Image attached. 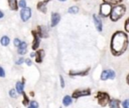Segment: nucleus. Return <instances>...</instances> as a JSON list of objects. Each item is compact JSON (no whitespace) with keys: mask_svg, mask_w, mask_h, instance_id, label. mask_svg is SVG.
<instances>
[{"mask_svg":"<svg viewBox=\"0 0 129 108\" xmlns=\"http://www.w3.org/2000/svg\"><path fill=\"white\" fill-rule=\"evenodd\" d=\"M22 95H23V101H22V103H23V105H24V106H26V105H28V103H29L28 98H27V96H26V94H25V93H23Z\"/></svg>","mask_w":129,"mask_h":108,"instance_id":"obj_25","label":"nucleus"},{"mask_svg":"<svg viewBox=\"0 0 129 108\" xmlns=\"http://www.w3.org/2000/svg\"><path fill=\"white\" fill-rule=\"evenodd\" d=\"M59 1H66V0H59Z\"/></svg>","mask_w":129,"mask_h":108,"instance_id":"obj_38","label":"nucleus"},{"mask_svg":"<svg viewBox=\"0 0 129 108\" xmlns=\"http://www.w3.org/2000/svg\"><path fill=\"white\" fill-rule=\"evenodd\" d=\"M9 95H10L12 98H15V97H16V90L11 89V90L9 91Z\"/></svg>","mask_w":129,"mask_h":108,"instance_id":"obj_27","label":"nucleus"},{"mask_svg":"<svg viewBox=\"0 0 129 108\" xmlns=\"http://www.w3.org/2000/svg\"><path fill=\"white\" fill-rule=\"evenodd\" d=\"M47 1H49V0H43V2H44V3H47Z\"/></svg>","mask_w":129,"mask_h":108,"instance_id":"obj_37","label":"nucleus"},{"mask_svg":"<svg viewBox=\"0 0 129 108\" xmlns=\"http://www.w3.org/2000/svg\"><path fill=\"white\" fill-rule=\"evenodd\" d=\"M126 82H127V84L129 85V74H128L127 77H126Z\"/></svg>","mask_w":129,"mask_h":108,"instance_id":"obj_35","label":"nucleus"},{"mask_svg":"<svg viewBox=\"0 0 129 108\" xmlns=\"http://www.w3.org/2000/svg\"><path fill=\"white\" fill-rule=\"evenodd\" d=\"M125 13H126V6L122 3H120V4H117V5L113 6L109 18L112 22H117L118 20H120L124 16Z\"/></svg>","mask_w":129,"mask_h":108,"instance_id":"obj_2","label":"nucleus"},{"mask_svg":"<svg viewBox=\"0 0 129 108\" xmlns=\"http://www.w3.org/2000/svg\"><path fill=\"white\" fill-rule=\"evenodd\" d=\"M68 12L71 13V14H76V13L79 12V7H78V6H72V7L69 8Z\"/></svg>","mask_w":129,"mask_h":108,"instance_id":"obj_22","label":"nucleus"},{"mask_svg":"<svg viewBox=\"0 0 129 108\" xmlns=\"http://www.w3.org/2000/svg\"><path fill=\"white\" fill-rule=\"evenodd\" d=\"M112 8L113 6L109 3H106V2H103L101 5H100V15L102 17H109L110 14H111V11H112Z\"/></svg>","mask_w":129,"mask_h":108,"instance_id":"obj_4","label":"nucleus"},{"mask_svg":"<svg viewBox=\"0 0 129 108\" xmlns=\"http://www.w3.org/2000/svg\"><path fill=\"white\" fill-rule=\"evenodd\" d=\"M116 77V73L114 70L112 69H107V70H104L102 73H101V80L105 81V80H108V79H114Z\"/></svg>","mask_w":129,"mask_h":108,"instance_id":"obj_6","label":"nucleus"},{"mask_svg":"<svg viewBox=\"0 0 129 108\" xmlns=\"http://www.w3.org/2000/svg\"><path fill=\"white\" fill-rule=\"evenodd\" d=\"M30 57H36V53L31 52V53H30Z\"/></svg>","mask_w":129,"mask_h":108,"instance_id":"obj_34","label":"nucleus"},{"mask_svg":"<svg viewBox=\"0 0 129 108\" xmlns=\"http://www.w3.org/2000/svg\"><path fill=\"white\" fill-rule=\"evenodd\" d=\"M59 79H60V86H61V88H63V87H64V81H63V78L60 76Z\"/></svg>","mask_w":129,"mask_h":108,"instance_id":"obj_32","label":"nucleus"},{"mask_svg":"<svg viewBox=\"0 0 129 108\" xmlns=\"http://www.w3.org/2000/svg\"><path fill=\"white\" fill-rule=\"evenodd\" d=\"M96 98H97L98 104L102 107L107 106L110 103V100H111L109 94L107 92H104V91H98L97 94H96Z\"/></svg>","mask_w":129,"mask_h":108,"instance_id":"obj_3","label":"nucleus"},{"mask_svg":"<svg viewBox=\"0 0 129 108\" xmlns=\"http://www.w3.org/2000/svg\"><path fill=\"white\" fill-rule=\"evenodd\" d=\"M25 63H26L28 66H31V61H30L29 59H26V60H25Z\"/></svg>","mask_w":129,"mask_h":108,"instance_id":"obj_33","label":"nucleus"},{"mask_svg":"<svg viewBox=\"0 0 129 108\" xmlns=\"http://www.w3.org/2000/svg\"><path fill=\"white\" fill-rule=\"evenodd\" d=\"M103 2L109 3L111 5H117V4H120L121 2H123V0H103Z\"/></svg>","mask_w":129,"mask_h":108,"instance_id":"obj_21","label":"nucleus"},{"mask_svg":"<svg viewBox=\"0 0 129 108\" xmlns=\"http://www.w3.org/2000/svg\"><path fill=\"white\" fill-rule=\"evenodd\" d=\"M3 15H4V14H3V12H2V11H0V18H2V17H3Z\"/></svg>","mask_w":129,"mask_h":108,"instance_id":"obj_36","label":"nucleus"},{"mask_svg":"<svg viewBox=\"0 0 129 108\" xmlns=\"http://www.w3.org/2000/svg\"><path fill=\"white\" fill-rule=\"evenodd\" d=\"M9 37H7V36H3L2 38H1V40H0V43H1V45H3V46H7L8 44H9Z\"/></svg>","mask_w":129,"mask_h":108,"instance_id":"obj_20","label":"nucleus"},{"mask_svg":"<svg viewBox=\"0 0 129 108\" xmlns=\"http://www.w3.org/2000/svg\"><path fill=\"white\" fill-rule=\"evenodd\" d=\"M43 55H44V51L43 50H38L37 52H36V59H35V61L37 62V63H40L41 61H42V58H43Z\"/></svg>","mask_w":129,"mask_h":108,"instance_id":"obj_17","label":"nucleus"},{"mask_svg":"<svg viewBox=\"0 0 129 108\" xmlns=\"http://www.w3.org/2000/svg\"><path fill=\"white\" fill-rule=\"evenodd\" d=\"M91 95V90L90 89H77L73 92V95L72 97L75 98V99H78V98H81V97H84V96H89Z\"/></svg>","mask_w":129,"mask_h":108,"instance_id":"obj_5","label":"nucleus"},{"mask_svg":"<svg viewBox=\"0 0 129 108\" xmlns=\"http://www.w3.org/2000/svg\"><path fill=\"white\" fill-rule=\"evenodd\" d=\"M37 9L39 11H41L42 13H45L46 12V3H44L43 1L42 2H38L37 4Z\"/></svg>","mask_w":129,"mask_h":108,"instance_id":"obj_18","label":"nucleus"},{"mask_svg":"<svg viewBox=\"0 0 129 108\" xmlns=\"http://www.w3.org/2000/svg\"><path fill=\"white\" fill-rule=\"evenodd\" d=\"M37 32H38L39 37L46 38V37L48 36V34H47V30H46V27H45V26H38Z\"/></svg>","mask_w":129,"mask_h":108,"instance_id":"obj_12","label":"nucleus"},{"mask_svg":"<svg viewBox=\"0 0 129 108\" xmlns=\"http://www.w3.org/2000/svg\"><path fill=\"white\" fill-rule=\"evenodd\" d=\"M122 106L123 108H129V99H126L122 102Z\"/></svg>","mask_w":129,"mask_h":108,"instance_id":"obj_26","label":"nucleus"},{"mask_svg":"<svg viewBox=\"0 0 129 108\" xmlns=\"http://www.w3.org/2000/svg\"><path fill=\"white\" fill-rule=\"evenodd\" d=\"M109 108H120V101L118 99H111L109 103Z\"/></svg>","mask_w":129,"mask_h":108,"instance_id":"obj_15","label":"nucleus"},{"mask_svg":"<svg viewBox=\"0 0 129 108\" xmlns=\"http://www.w3.org/2000/svg\"><path fill=\"white\" fill-rule=\"evenodd\" d=\"M18 5H19L21 8H24V7H26V0H20Z\"/></svg>","mask_w":129,"mask_h":108,"instance_id":"obj_28","label":"nucleus"},{"mask_svg":"<svg viewBox=\"0 0 129 108\" xmlns=\"http://www.w3.org/2000/svg\"><path fill=\"white\" fill-rule=\"evenodd\" d=\"M26 47H27V43L26 42H21V44L18 46V54H25L26 53Z\"/></svg>","mask_w":129,"mask_h":108,"instance_id":"obj_14","label":"nucleus"},{"mask_svg":"<svg viewBox=\"0 0 129 108\" xmlns=\"http://www.w3.org/2000/svg\"><path fill=\"white\" fill-rule=\"evenodd\" d=\"M20 16H21V19L22 21H27L30 17H31V9L28 8V7H24L21 9L20 11Z\"/></svg>","mask_w":129,"mask_h":108,"instance_id":"obj_7","label":"nucleus"},{"mask_svg":"<svg viewBox=\"0 0 129 108\" xmlns=\"http://www.w3.org/2000/svg\"><path fill=\"white\" fill-rule=\"evenodd\" d=\"M129 45V38L125 31H115L111 37L110 50L113 56H121L124 54Z\"/></svg>","mask_w":129,"mask_h":108,"instance_id":"obj_1","label":"nucleus"},{"mask_svg":"<svg viewBox=\"0 0 129 108\" xmlns=\"http://www.w3.org/2000/svg\"><path fill=\"white\" fill-rule=\"evenodd\" d=\"M124 30H125V32L129 33V17L124 22Z\"/></svg>","mask_w":129,"mask_h":108,"instance_id":"obj_23","label":"nucleus"},{"mask_svg":"<svg viewBox=\"0 0 129 108\" xmlns=\"http://www.w3.org/2000/svg\"><path fill=\"white\" fill-rule=\"evenodd\" d=\"M28 108H38V103L36 101H30Z\"/></svg>","mask_w":129,"mask_h":108,"instance_id":"obj_24","label":"nucleus"},{"mask_svg":"<svg viewBox=\"0 0 129 108\" xmlns=\"http://www.w3.org/2000/svg\"><path fill=\"white\" fill-rule=\"evenodd\" d=\"M32 36H33V42H32V49L36 50L39 46V35L36 33V31H32Z\"/></svg>","mask_w":129,"mask_h":108,"instance_id":"obj_9","label":"nucleus"},{"mask_svg":"<svg viewBox=\"0 0 129 108\" xmlns=\"http://www.w3.org/2000/svg\"><path fill=\"white\" fill-rule=\"evenodd\" d=\"M72 98L73 97H71V96H69V95H66L64 97H63V99H62V103H63V105L64 106H69V105H71V103H72Z\"/></svg>","mask_w":129,"mask_h":108,"instance_id":"obj_19","label":"nucleus"},{"mask_svg":"<svg viewBox=\"0 0 129 108\" xmlns=\"http://www.w3.org/2000/svg\"><path fill=\"white\" fill-rule=\"evenodd\" d=\"M23 87H24V80L16 82L15 88H16V91H17L18 94H23Z\"/></svg>","mask_w":129,"mask_h":108,"instance_id":"obj_13","label":"nucleus"},{"mask_svg":"<svg viewBox=\"0 0 129 108\" xmlns=\"http://www.w3.org/2000/svg\"><path fill=\"white\" fill-rule=\"evenodd\" d=\"M8 1V5H9V8L11 10H17V7H18V4H17V0H7Z\"/></svg>","mask_w":129,"mask_h":108,"instance_id":"obj_16","label":"nucleus"},{"mask_svg":"<svg viewBox=\"0 0 129 108\" xmlns=\"http://www.w3.org/2000/svg\"><path fill=\"white\" fill-rule=\"evenodd\" d=\"M59 20H60V15L58 13H56V12H53L51 14V27L56 26L58 24Z\"/></svg>","mask_w":129,"mask_h":108,"instance_id":"obj_10","label":"nucleus"},{"mask_svg":"<svg viewBox=\"0 0 129 108\" xmlns=\"http://www.w3.org/2000/svg\"><path fill=\"white\" fill-rule=\"evenodd\" d=\"M23 62H24V58H19V59L16 61V64H17V65H20V64L23 63Z\"/></svg>","mask_w":129,"mask_h":108,"instance_id":"obj_31","label":"nucleus"},{"mask_svg":"<svg viewBox=\"0 0 129 108\" xmlns=\"http://www.w3.org/2000/svg\"><path fill=\"white\" fill-rule=\"evenodd\" d=\"M0 77H5V71L1 66H0Z\"/></svg>","mask_w":129,"mask_h":108,"instance_id":"obj_30","label":"nucleus"},{"mask_svg":"<svg viewBox=\"0 0 129 108\" xmlns=\"http://www.w3.org/2000/svg\"><path fill=\"white\" fill-rule=\"evenodd\" d=\"M93 21H94V24H95V26H96V29H97L99 32H102V31H103V23H102L101 18H100L97 14H94V15H93Z\"/></svg>","mask_w":129,"mask_h":108,"instance_id":"obj_8","label":"nucleus"},{"mask_svg":"<svg viewBox=\"0 0 129 108\" xmlns=\"http://www.w3.org/2000/svg\"><path fill=\"white\" fill-rule=\"evenodd\" d=\"M89 71H90V67H88L87 69L83 71H70V75L71 76H86L88 75Z\"/></svg>","mask_w":129,"mask_h":108,"instance_id":"obj_11","label":"nucleus"},{"mask_svg":"<svg viewBox=\"0 0 129 108\" xmlns=\"http://www.w3.org/2000/svg\"><path fill=\"white\" fill-rule=\"evenodd\" d=\"M13 42H14V45H15V46H17V47H18V46H19V45L21 44V41H20V40H19L18 38H15Z\"/></svg>","mask_w":129,"mask_h":108,"instance_id":"obj_29","label":"nucleus"}]
</instances>
